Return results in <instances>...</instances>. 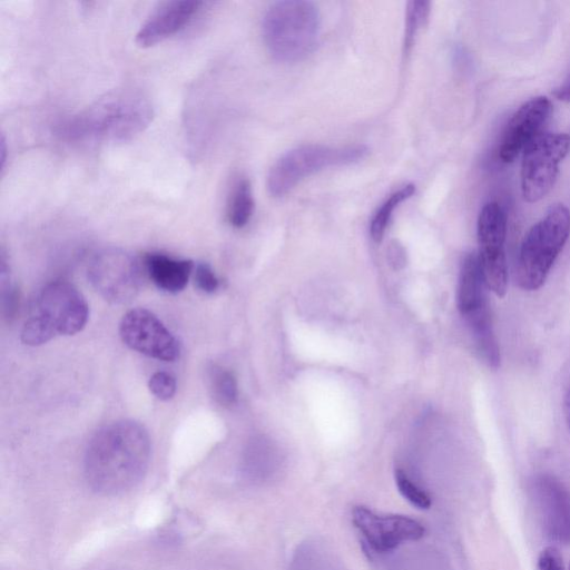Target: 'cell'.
I'll return each instance as SVG.
<instances>
[{"instance_id":"cell-1","label":"cell","mask_w":570,"mask_h":570,"mask_svg":"<svg viewBox=\"0 0 570 570\" xmlns=\"http://www.w3.org/2000/svg\"><path fill=\"white\" fill-rule=\"evenodd\" d=\"M150 454L149 433L142 424L134 420L111 422L98 430L87 445L86 481L102 495L128 491L144 479Z\"/></svg>"},{"instance_id":"cell-2","label":"cell","mask_w":570,"mask_h":570,"mask_svg":"<svg viewBox=\"0 0 570 570\" xmlns=\"http://www.w3.org/2000/svg\"><path fill=\"white\" fill-rule=\"evenodd\" d=\"M150 98L135 87L111 90L63 125L69 139L92 142H124L142 132L151 122Z\"/></svg>"},{"instance_id":"cell-3","label":"cell","mask_w":570,"mask_h":570,"mask_svg":"<svg viewBox=\"0 0 570 570\" xmlns=\"http://www.w3.org/2000/svg\"><path fill=\"white\" fill-rule=\"evenodd\" d=\"M88 316V303L73 284L51 282L36 295L21 330V341L38 346L58 335H73L86 326Z\"/></svg>"},{"instance_id":"cell-4","label":"cell","mask_w":570,"mask_h":570,"mask_svg":"<svg viewBox=\"0 0 570 570\" xmlns=\"http://www.w3.org/2000/svg\"><path fill=\"white\" fill-rule=\"evenodd\" d=\"M262 30L264 42L275 60L296 62L315 50L321 16L311 1H276L265 12Z\"/></svg>"},{"instance_id":"cell-5","label":"cell","mask_w":570,"mask_h":570,"mask_svg":"<svg viewBox=\"0 0 570 570\" xmlns=\"http://www.w3.org/2000/svg\"><path fill=\"white\" fill-rule=\"evenodd\" d=\"M570 236V210L551 206L524 236L517 264L518 285L527 292L539 289Z\"/></svg>"},{"instance_id":"cell-6","label":"cell","mask_w":570,"mask_h":570,"mask_svg":"<svg viewBox=\"0 0 570 570\" xmlns=\"http://www.w3.org/2000/svg\"><path fill=\"white\" fill-rule=\"evenodd\" d=\"M367 155L363 145L330 147L302 145L282 155L271 167L266 186L273 197H283L306 177L330 167L351 165Z\"/></svg>"},{"instance_id":"cell-7","label":"cell","mask_w":570,"mask_h":570,"mask_svg":"<svg viewBox=\"0 0 570 570\" xmlns=\"http://www.w3.org/2000/svg\"><path fill=\"white\" fill-rule=\"evenodd\" d=\"M569 150L570 136L564 132H543L524 149L520 181L528 203H537L550 193Z\"/></svg>"},{"instance_id":"cell-8","label":"cell","mask_w":570,"mask_h":570,"mask_svg":"<svg viewBox=\"0 0 570 570\" xmlns=\"http://www.w3.org/2000/svg\"><path fill=\"white\" fill-rule=\"evenodd\" d=\"M88 278L106 301L125 304L139 292L141 268L128 253L118 248H105L91 258Z\"/></svg>"},{"instance_id":"cell-9","label":"cell","mask_w":570,"mask_h":570,"mask_svg":"<svg viewBox=\"0 0 570 570\" xmlns=\"http://www.w3.org/2000/svg\"><path fill=\"white\" fill-rule=\"evenodd\" d=\"M507 216L502 207L490 202L478 218V258L488 288L503 297L508 287L505 257Z\"/></svg>"},{"instance_id":"cell-10","label":"cell","mask_w":570,"mask_h":570,"mask_svg":"<svg viewBox=\"0 0 570 570\" xmlns=\"http://www.w3.org/2000/svg\"><path fill=\"white\" fill-rule=\"evenodd\" d=\"M122 342L149 357L173 362L179 357L180 346L174 334L150 311L134 308L119 324Z\"/></svg>"},{"instance_id":"cell-11","label":"cell","mask_w":570,"mask_h":570,"mask_svg":"<svg viewBox=\"0 0 570 570\" xmlns=\"http://www.w3.org/2000/svg\"><path fill=\"white\" fill-rule=\"evenodd\" d=\"M352 521L367 546L380 553L392 551L404 542L416 541L425 532L424 527L412 518L377 514L363 505L353 508Z\"/></svg>"},{"instance_id":"cell-12","label":"cell","mask_w":570,"mask_h":570,"mask_svg":"<svg viewBox=\"0 0 570 570\" xmlns=\"http://www.w3.org/2000/svg\"><path fill=\"white\" fill-rule=\"evenodd\" d=\"M541 527L553 542H570V491L556 476L541 473L531 488Z\"/></svg>"},{"instance_id":"cell-13","label":"cell","mask_w":570,"mask_h":570,"mask_svg":"<svg viewBox=\"0 0 570 570\" xmlns=\"http://www.w3.org/2000/svg\"><path fill=\"white\" fill-rule=\"evenodd\" d=\"M552 111L544 96L523 102L511 116L503 131L499 157L504 163L514 160L539 136Z\"/></svg>"},{"instance_id":"cell-14","label":"cell","mask_w":570,"mask_h":570,"mask_svg":"<svg viewBox=\"0 0 570 570\" xmlns=\"http://www.w3.org/2000/svg\"><path fill=\"white\" fill-rule=\"evenodd\" d=\"M202 1L170 0L159 3L136 33L141 48L153 47L184 29L198 12Z\"/></svg>"},{"instance_id":"cell-15","label":"cell","mask_w":570,"mask_h":570,"mask_svg":"<svg viewBox=\"0 0 570 570\" xmlns=\"http://www.w3.org/2000/svg\"><path fill=\"white\" fill-rule=\"evenodd\" d=\"M144 268L160 289L168 293L183 291L194 269L190 259H179L161 253H149L144 257Z\"/></svg>"},{"instance_id":"cell-16","label":"cell","mask_w":570,"mask_h":570,"mask_svg":"<svg viewBox=\"0 0 570 570\" xmlns=\"http://www.w3.org/2000/svg\"><path fill=\"white\" fill-rule=\"evenodd\" d=\"M252 185L244 176H238L232 184L227 197L226 216L235 228H243L249 222L254 212Z\"/></svg>"},{"instance_id":"cell-17","label":"cell","mask_w":570,"mask_h":570,"mask_svg":"<svg viewBox=\"0 0 570 570\" xmlns=\"http://www.w3.org/2000/svg\"><path fill=\"white\" fill-rule=\"evenodd\" d=\"M414 193L415 186L409 184L392 193L381 204L375 212L370 226L371 237L374 242L382 240L394 210L400 206V204L412 197Z\"/></svg>"},{"instance_id":"cell-18","label":"cell","mask_w":570,"mask_h":570,"mask_svg":"<svg viewBox=\"0 0 570 570\" xmlns=\"http://www.w3.org/2000/svg\"><path fill=\"white\" fill-rule=\"evenodd\" d=\"M430 2L410 1L405 9V28L403 37V55H410L420 29L426 23L430 14Z\"/></svg>"},{"instance_id":"cell-19","label":"cell","mask_w":570,"mask_h":570,"mask_svg":"<svg viewBox=\"0 0 570 570\" xmlns=\"http://www.w3.org/2000/svg\"><path fill=\"white\" fill-rule=\"evenodd\" d=\"M210 389L215 400L225 406L237 400V383L234 374L222 366L213 365L208 371Z\"/></svg>"},{"instance_id":"cell-20","label":"cell","mask_w":570,"mask_h":570,"mask_svg":"<svg viewBox=\"0 0 570 570\" xmlns=\"http://www.w3.org/2000/svg\"><path fill=\"white\" fill-rule=\"evenodd\" d=\"M394 478L399 492L412 505L421 510H426L431 507V497L416 485L403 470L396 469Z\"/></svg>"},{"instance_id":"cell-21","label":"cell","mask_w":570,"mask_h":570,"mask_svg":"<svg viewBox=\"0 0 570 570\" xmlns=\"http://www.w3.org/2000/svg\"><path fill=\"white\" fill-rule=\"evenodd\" d=\"M148 387L158 400L168 401L175 395L177 384L170 373L158 371L150 376Z\"/></svg>"},{"instance_id":"cell-22","label":"cell","mask_w":570,"mask_h":570,"mask_svg":"<svg viewBox=\"0 0 570 570\" xmlns=\"http://www.w3.org/2000/svg\"><path fill=\"white\" fill-rule=\"evenodd\" d=\"M195 284L203 293L212 294L218 288L219 281L209 264L199 263L195 268Z\"/></svg>"},{"instance_id":"cell-23","label":"cell","mask_w":570,"mask_h":570,"mask_svg":"<svg viewBox=\"0 0 570 570\" xmlns=\"http://www.w3.org/2000/svg\"><path fill=\"white\" fill-rule=\"evenodd\" d=\"M538 570H564L562 556L556 547H547L540 552Z\"/></svg>"},{"instance_id":"cell-24","label":"cell","mask_w":570,"mask_h":570,"mask_svg":"<svg viewBox=\"0 0 570 570\" xmlns=\"http://www.w3.org/2000/svg\"><path fill=\"white\" fill-rule=\"evenodd\" d=\"M553 95L557 99L570 102V72L564 80L553 90Z\"/></svg>"},{"instance_id":"cell-25","label":"cell","mask_w":570,"mask_h":570,"mask_svg":"<svg viewBox=\"0 0 570 570\" xmlns=\"http://www.w3.org/2000/svg\"><path fill=\"white\" fill-rule=\"evenodd\" d=\"M563 412L568 430L570 431V386L568 387L567 393L564 395Z\"/></svg>"},{"instance_id":"cell-26","label":"cell","mask_w":570,"mask_h":570,"mask_svg":"<svg viewBox=\"0 0 570 570\" xmlns=\"http://www.w3.org/2000/svg\"><path fill=\"white\" fill-rule=\"evenodd\" d=\"M569 570H570V564H569Z\"/></svg>"}]
</instances>
